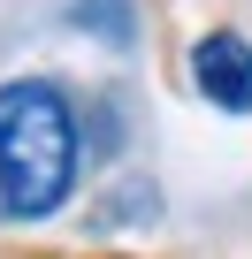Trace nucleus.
I'll return each mask as SVG.
<instances>
[{"mask_svg":"<svg viewBox=\"0 0 252 259\" xmlns=\"http://www.w3.org/2000/svg\"><path fill=\"white\" fill-rule=\"evenodd\" d=\"M77 183V114L61 84L16 76L0 84V213L46 221Z\"/></svg>","mask_w":252,"mask_h":259,"instance_id":"f257e3e1","label":"nucleus"},{"mask_svg":"<svg viewBox=\"0 0 252 259\" xmlns=\"http://www.w3.org/2000/svg\"><path fill=\"white\" fill-rule=\"evenodd\" d=\"M191 84L206 92V107L222 114H252V38L237 31H206L191 46Z\"/></svg>","mask_w":252,"mask_h":259,"instance_id":"f03ea898","label":"nucleus"}]
</instances>
